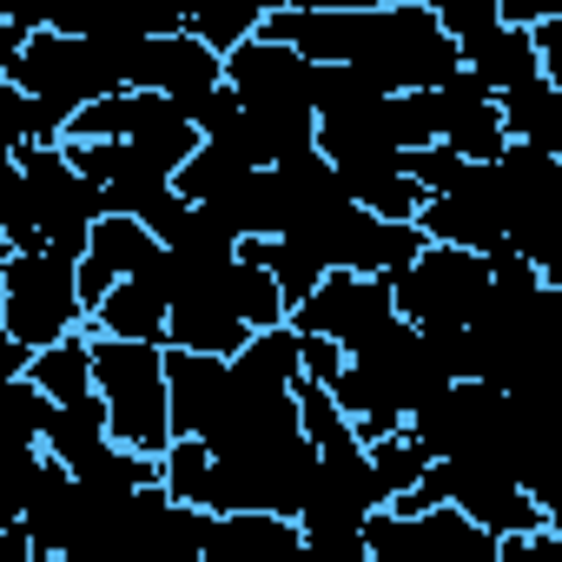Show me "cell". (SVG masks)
<instances>
[{"mask_svg":"<svg viewBox=\"0 0 562 562\" xmlns=\"http://www.w3.org/2000/svg\"><path fill=\"white\" fill-rule=\"evenodd\" d=\"M8 258H14V251H8V238H0V271H8Z\"/></svg>","mask_w":562,"mask_h":562,"instance_id":"obj_34","label":"cell"},{"mask_svg":"<svg viewBox=\"0 0 562 562\" xmlns=\"http://www.w3.org/2000/svg\"><path fill=\"white\" fill-rule=\"evenodd\" d=\"M126 87H133V93H159V100H172L179 113H192L205 93L225 87V60L205 54L186 27H179V34H153V41L133 47V74H126Z\"/></svg>","mask_w":562,"mask_h":562,"instance_id":"obj_12","label":"cell"},{"mask_svg":"<svg viewBox=\"0 0 562 562\" xmlns=\"http://www.w3.org/2000/svg\"><path fill=\"white\" fill-rule=\"evenodd\" d=\"M225 87L238 106H312V87H318V67L299 60L292 47L278 41H245L225 54Z\"/></svg>","mask_w":562,"mask_h":562,"instance_id":"obj_14","label":"cell"},{"mask_svg":"<svg viewBox=\"0 0 562 562\" xmlns=\"http://www.w3.org/2000/svg\"><path fill=\"white\" fill-rule=\"evenodd\" d=\"M80 509H87V496H80V483L67 476V470H54L47 476V490L27 503V516H21V536L34 542V555L41 562H54L67 542H74V529H80Z\"/></svg>","mask_w":562,"mask_h":562,"instance_id":"obj_21","label":"cell"},{"mask_svg":"<svg viewBox=\"0 0 562 562\" xmlns=\"http://www.w3.org/2000/svg\"><path fill=\"white\" fill-rule=\"evenodd\" d=\"M424 113H430V139L450 146L463 166H490V159H503V146H509V133H503V106H496L483 87H470L463 74H457L450 87L424 93Z\"/></svg>","mask_w":562,"mask_h":562,"instance_id":"obj_13","label":"cell"},{"mask_svg":"<svg viewBox=\"0 0 562 562\" xmlns=\"http://www.w3.org/2000/svg\"><path fill=\"white\" fill-rule=\"evenodd\" d=\"M93 338H113V345H159L166 351V299L153 285H139V278H126V285H113L93 318H87Z\"/></svg>","mask_w":562,"mask_h":562,"instance_id":"obj_19","label":"cell"},{"mask_svg":"<svg viewBox=\"0 0 562 562\" xmlns=\"http://www.w3.org/2000/svg\"><path fill=\"white\" fill-rule=\"evenodd\" d=\"M496 106H503L509 146H536V153L562 159V93H555L549 80H529V87H516V93L496 100Z\"/></svg>","mask_w":562,"mask_h":562,"instance_id":"obj_22","label":"cell"},{"mask_svg":"<svg viewBox=\"0 0 562 562\" xmlns=\"http://www.w3.org/2000/svg\"><path fill=\"white\" fill-rule=\"evenodd\" d=\"M384 509L378 483H371V457L358 437L318 450V476H312V496L299 509V536L305 542H338V536H364V522Z\"/></svg>","mask_w":562,"mask_h":562,"instance_id":"obj_7","label":"cell"},{"mask_svg":"<svg viewBox=\"0 0 562 562\" xmlns=\"http://www.w3.org/2000/svg\"><path fill=\"white\" fill-rule=\"evenodd\" d=\"M205 529H212L205 509H179V503H166V522H159L153 562H205Z\"/></svg>","mask_w":562,"mask_h":562,"instance_id":"obj_31","label":"cell"},{"mask_svg":"<svg viewBox=\"0 0 562 562\" xmlns=\"http://www.w3.org/2000/svg\"><path fill=\"white\" fill-rule=\"evenodd\" d=\"M490 299V258L476 251H450V245H424L397 278H391V305L417 338H450L470 331L476 312Z\"/></svg>","mask_w":562,"mask_h":562,"instance_id":"obj_5","label":"cell"},{"mask_svg":"<svg viewBox=\"0 0 562 562\" xmlns=\"http://www.w3.org/2000/svg\"><path fill=\"white\" fill-rule=\"evenodd\" d=\"M232 278H238V312H245V331H251V338L285 325V299H278V285H271V278H265L251 258L232 251Z\"/></svg>","mask_w":562,"mask_h":562,"instance_id":"obj_30","label":"cell"},{"mask_svg":"<svg viewBox=\"0 0 562 562\" xmlns=\"http://www.w3.org/2000/svg\"><path fill=\"white\" fill-rule=\"evenodd\" d=\"M27 384H34L54 411H87V404H100V397H93V351H87V331H80V338H60V345H47V351H34V358H27Z\"/></svg>","mask_w":562,"mask_h":562,"instance_id":"obj_20","label":"cell"},{"mask_svg":"<svg viewBox=\"0 0 562 562\" xmlns=\"http://www.w3.org/2000/svg\"><path fill=\"white\" fill-rule=\"evenodd\" d=\"M258 21H265V8H258V0H212V8H192L179 27L205 47V54H232V47H245L251 34H258Z\"/></svg>","mask_w":562,"mask_h":562,"instance_id":"obj_25","label":"cell"},{"mask_svg":"<svg viewBox=\"0 0 562 562\" xmlns=\"http://www.w3.org/2000/svg\"><path fill=\"white\" fill-rule=\"evenodd\" d=\"M457 67H463V80H470V87H483L490 100H509L516 87L542 80L529 34H522V27H503V21H496V27H483L476 41H463V47H457Z\"/></svg>","mask_w":562,"mask_h":562,"instance_id":"obj_17","label":"cell"},{"mask_svg":"<svg viewBox=\"0 0 562 562\" xmlns=\"http://www.w3.org/2000/svg\"><path fill=\"white\" fill-rule=\"evenodd\" d=\"M424 245H450V251H476L490 258L503 245V186H496V159L490 166H470L443 199H424L417 218Z\"/></svg>","mask_w":562,"mask_h":562,"instance_id":"obj_11","label":"cell"},{"mask_svg":"<svg viewBox=\"0 0 562 562\" xmlns=\"http://www.w3.org/2000/svg\"><path fill=\"white\" fill-rule=\"evenodd\" d=\"M133 34H60V27H34L21 47H14V67H8V87H21L60 133L80 106L106 100L126 87L133 74Z\"/></svg>","mask_w":562,"mask_h":562,"instance_id":"obj_2","label":"cell"},{"mask_svg":"<svg viewBox=\"0 0 562 562\" xmlns=\"http://www.w3.org/2000/svg\"><path fill=\"white\" fill-rule=\"evenodd\" d=\"M218 411H225V358L166 351V417H172V437L205 443Z\"/></svg>","mask_w":562,"mask_h":562,"instance_id":"obj_15","label":"cell"},{"mask_svg":"<svg viewBox=\"0 0 562 562\" xmlns=\"http://www.w3.org/2000/svg\"><path fill=\"white\" fill-rule=\"evenodd\" d=\"M364 457H371V483H378L384 509H391L404 490H417V483H424V470H430V457L417 450V437H411V430H391V437L364 443Z\"/></svg>","mask_w":562,"mask_h":562,"instance_id":"obj_26","label":"cell"},{"mask_svg":"<svg viewBox=\"0 0 562 562\" xmlns=\"http://www.w3.org/2000/svg\"><path fill=\"white\" fill-rule=\"evenodd\" d=\"M443 384H457V378L437 364L430 338H417V331L397 318V325H384L378 338H364L358 351H345V371H338V384H331V404L345 411V424H351L358 443H378V437L404 430V417H411L417 404H430Z\"/></svg>","mask_w":562,"mask_h":562,"instance_id":"obj_1","label":"cell"},{"mask_svg":"<svg viewBox=\"0 0 562 562\" xmlns=\"http://www.w3.org/2000/svg\"><path fill=\"white\" fill-rule=\"evenodd\" d=\"M404 430L417 437V450L430 463H463V457H496L503 463V437H509V397L476 384V378H457L443 384L430 404H417L404 417Z\"/></svg>","mask_w":562,"mask_h":562,"instance_id":"obj_6","label":"cell"},{"mask_svg":"<svg viewBox=\"0 0 562 562\" xmlns=\"http://www.w3.org/2000/svg\"><path fill=\"white\" fill-rule=\"evenodd\" d=\"M331 172H338L345 199H351L358 212H371V218L411 225V218H417V205H424V192H417V186H411V172H404V153H364V159H338Z\"/></svg>","mask_w":562,"mask_h":562,"instance_id":"obj_18","label":"cell"},{"mask_svg":"<svg viewBox=\"0 0 562 562\" xmlns=\"http://www.w3.org/2000/svg\"><path fill=\"white\" fill-rule=\"evenodd\" d=\"M245 172H251V166H245V153H232V146H218V139H199V146H192V159L172 172V192H179L186 205H218Z\"/></svg>","mask_w":562,"mask_h":562,"instance_id":"obj_24","label":"cell"},{"mask_svg":"<svg viewBox=\"0 0 562 562\" xmlns=\"http://www.w3.org/2000/svg\"><path fill=\"white\" fill-rule=\"evenodd\" d=\"M74 265L80 258H60V251H21L0 271V338L14 351H47L60 338H80L87 331V312H80V292H74Z\"/></svg>","mask_w":562,"mask_h":562,"instance_id":"obj_4","label":"cell"},{"mask_svg":"<svg viewBox=\"0 0 562 562\" xmlns=\"http://www.w3.org/2000/svg\"><path fill=\"white\" fill-rule=\"evenodd\" d=\"M364 555L371 562H496V536H483L457 509H424V516L378 509L364 522Z\"/></svg>","mask_w":562,"mask_h":562,"instance_id":"obj_10","label":"cell"},{"mask_svg":"<svg viewBox=\"0 0 562 562\" xmlns=\"http://www.w3.org/2000/svg\"><path fill=\"white\" fill-rule=\"evenodd\" d=\"M34 146H60V126L21 93V87H8V80H0V153H34Z\"/></svg>","mask_w":562,"mask_h":562,"instance_id":"obj_29","label":"cell"},{"mask_svg":"<svg viewBox=\"0 0 562 562\" xmlns=\"http://www.w3.org/2000/svg\"><path fill=\"white\" fill-rule=\"evenodd\" d=\"M305 562H371L364 536H338V542H305Z\"/></svg>","mask_w":562,"mask_h":562,"instance_id":"obj_33","label":"cell"},{"mask_svg":"<svg viewBox=\"0 0 562 562\" xmlns=\"http://www.w3.org/2000/svg\"><path fill=\"white\" fill-rule=\"evenodd\" d=\"M205 562H305V536L292 516H212L205 529Z\"/></svg>","mask_w":562,"mask_h":562,"instance_id":"obj_16","label":"cell"},{"mask_svg":"<svg viewBox=\"0 0 562 562\" xmlns=\"http://www.w3.org/2000/svg\"><path fill=\"white\" fill-rule=\"evenodd\" d=\"M384 325H397V305H391V285L384 278H351V271H325L318 292L292 305L285 331L299 338H325L338 351H358L364 338H378Z\"/></svg>","mask_w":562,"mask_h":562,"instance_id":"obj_8","label":"cell"},{"mask_svg":"<svg viewBox=\"0 0 562 562\" xmlns=\"http://www.w3.org/2000/svg\"><path fill=\"white\" fill-rule=\"evenodd\" d=\"M47 417H54V404L27 384V371H0V457L41 450Z\"/></svg>","mask_w":562,"mask_h":562,"instance_id":"obj_23","label":"cell"},{"mask_svg":"<svg viewBox=\"0 0 562 562\" xmlns=\"http://www.w3.org/2000/svg\"><path fill=\"white\" fill-rule=\"evenodd\" d=\"M159 522H166V490L159 483H146L133 496H87L80 529L54 562H153Z\"/></svg>","mask_w":562,"mask_h":562,"instance_id":"obj_9","label":"cell"},{"mask_svg":"<svg viewBox=\"0 0 562 562\" xmlns=\"http://www.w3.org/2000/svg\"><path fill=\"white\" fill-rule=\"evenodd\" d=\"M496 562H562V536L555 529H536V536L496 542Z\"/></svg>","mask_w":562,"mask_h":562,"instance_id":"obj_32","label":"cell"},{"mask_svg":"<svg viewBox=\"0 0 562 562\" xmlns=\"http://www.w3.org/2000/svg\"><path fill=\"white\" fill-rule=\"evenodd\" d=\"M41 450H47L60 470H80L93 450H106V417H100V404H87V411H54L47 430H41Z\"/></svg>","mask_w":562,"mask_h":562,"instance_id":"obj_27","label":"cell"},{"mask_svg":"<svg viewBox=\"0 0 562 562\" xmlns=\"http://www.w3.org/2000/svg\"><path fill=\"white\" fill-rule=\"evenodd\" d=\"M60 463L47 457V450H21V457H0V536L8 529H21V516H27V503L47 490V476H54Z\"/></svg>","mask_w":562,"mask_h":562,"instance_id":"obj_28","label":"cell"},{"mask_svg":"<svg viewBox=\"0 0 562 562\" xmlns=\"http://www.w3.org/2000/svg\"><path fill=\"white\" fill-rule=\"evenodd\" d=\"M87 351H93V397H100V417H106V443L159 463L166 443H172L166 351L159 345H113V338H93V331H87Z\"/></svg>","mask_w":562,"mask_h":562,"instance_id":"obj_3","label":"cell"}]
</instances>
